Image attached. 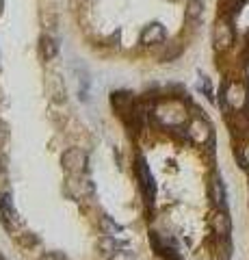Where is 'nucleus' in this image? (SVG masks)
Segmentation results:
<instances>
[{
    "mask_svg": "<svg viewBox=\"0 0 249 260\" xmlns=\"http://www.w3.org/2000/svg\"><path fill=\"white\" fill-rule=\"evenodd\" d=\"M210 198L215 202L217 210H226L228 208V193H226V184H223L221 176L215 174L210 180Z\"/></svg>",
    "mask_w": 249,
    "mask_h": 260,
    "instance_id": "nucleus-9",
    "label": "nucleus"
},
{
    "mask_svg": "<svg viewBox=\"0 0 249 260\" xmlns=\"http://www.w3.org/2000/svg\"><path fill=\"white\" fill-rule=\"evenodd\" d=\"M106 260H136V254H134L132 249L124 247V249H117L111 256H106Z\"/></svg>",
    "mask_w": 249,
    "mask_h": 260,
    "instance_id": "nucleus-15",
    "label": "nucleus"
},
{
    "mask_svg": "<svg viewBox=\"0 0 249 260\" xmlns=\"http://www.w3.org/2000/svg\"><path fill=\"white\" fill-rule=\"evenodd\" d=\"M167 37V30L160 22H150L146 28L141 30V44L143 46H158L163 44Z\"/></svg>",
    "mask_w": 249,
    "mask_h": 260,
    "instance_id": "nucleus-7",
    "label": "nucleus"
},
{
    "mask_svg": "<svg viewBox=\"0 0 249 260\" xmlns=\"http://www.w3.org/2000/svg\"><path fill=\"white\" fill-rule=\"evenodd\" d=\"M212 228H215L217 237L228 241L230 230H232V223H230V217H228L226 210H217V213H215V217H212Z\"/></svg>",
    "mask_w": 249,
    "mask_h": 260,
    "instance_id": "nucleus-10",
    "label": "nucleus"
},
{
    "mask_svg": "<svg viewBox=\"0 0 249 260\" xmlns=\"http://www.w3.org/2000/svg\"><path fill=\"white\" fill-rule=\"evenodd\" d=\"M156 117L160 124L169 128H178V126H184V121H187V109L178 100H167L160 107H156Z\"/></svg>",
    "mask_w": 249,
    "mask_h": 260,
    "instance_id": "nucleus-1",
    "label": "nucleus"
},
{
    "mask_svg": "<svg viewBox=\"0 0 249 260\" xmlns=\"http://www.w3.org/2000/svg\"><path fill=\"white\" fill-rule=\"evenodd\" d=\"M0 260H5V258H3V256H0Z\"/></svg>",
    "mask_w": 249,
    "mask_h": 260,
    "instance_id": "nucleus-21",
    "label": "nucleus"
},
{
    "mask_svg": "<svg viewBox=\"0 0 249 260\" xmlns=\"http://www.w3.org/2000/svg\"><path fill=\"white\" fill-rule=\"evenodd\" d=\"M7 135H9V130H7V124H5L3 119H0V145L7 141Z\"/></svg>",
    "mask_w": 249,
    "mask_h": 260,
    "instance_id": "nucleus-18",
    "label": "nucleus"
},
{
    "mask_svg": "<svg viewBox=\"0 0 249 260\" xmlns=\"http://www.w3.org/2000/svg\"><path fill=\"white\" fill-rule=\"evenodd\" d=\"M39 260H67V258L59 254V251H46L44 256H39Z\"/></svg>",
    "mask_w": 249,
    "mask_h": 260,
    "instance_id": "nucleus-17",
    "label": "nucleus"
},
{
    "mask_svg": "<svg viewBox=\"0 0 249 260\" xmlns=\"http://www.w3.org/2000/svg\"><path fill=\"white\" fill-rule=\"evenodd\" d=\"M39 50H42L44 61L57 59V54H59V44H57V39L50 37V35H44L42 39H39Z\"/></svg>",
    "mask_w": 249,
    "mask_h": 260,
    "instance_id": "nucleus-11",
    "label": "nucleus"
},
{
    "mask_svg": "<svg viewBox=\"0 0 249 260\" xmlns=\"http://www.w3.org/2000/svg\"><path fill=\"white\" fill-rule=\"evenodd\" d=\"M98 247H100V251L104 256H111L113 251L128 247V241L126 239H117V237H102L100 243H98Z\"/></svg>",
    "mask_w": 249,
    "mask_h": 260,
    "instance_id": "nucleus-12",
    "label": "nucleus"
},
{
    "mask_svg": "<svg viewBox=\"0 0 249 260\" xmlns=\"http://www.w3.org/2000/svg\"><path fill=\"white\" fill-rule=\"evenodd\" d=\"M0 221H3V225L9 232H15L22 225V219H20L18 210H15V206H13L9 193H0Z\"/></svg>",
    "mask_w": 249,
    "mask_h": 260,
    "instance_id": "nucleus-5",
    "label": "nucleus"
},
{
    "mask_svg": "<svg viewBox=\"0 0 249 260\" xmlns=\"http://www.w3.org/2000/svg\"><path fill=\"white\" fill-rule=\"evenodd\" d=\"M3 7H5V0H0V13H3Z\"/></svg>",
    "mask_w": 249,
    "mask_h": 260,
    "instance_id": "nucleus-20",
    "label": "nucleus"
},
{
    "mask_svg": "<svg viewBox=\"0 0 249 260\" xmlns=\"http://www.w3.org/2000/svg\"><path fill=\"white\" fill-rule=\"evenodd\" d=\"M234 46V26H232L230 18H219L215 24V48L219 52H226Z\"/></svg>",
    "mask_w": 249,
    "mask_h": 260,
    "instance_id": "nucleus-4",
    "label": "nucleus"
},
{
    "mask_svg": "<svg viewBox=\"0 0 249 260\" xmlns=\"http://www.w3.org/2000/svg\"><path fill=\"white\" fill-rule=\"evenodd\" d=\"M61 167L65 169L69 176H83L87 172V154L80 148H69L63 152Z\"/></svg>",
    "mask_w": 249,
    "mask_h": 260,
    "instance_id": "nucleus-3",
    "label": "nucleus"
},
{
    "mask_svg": "<svg viewBox=\"0 0 249 260\" xmlns=\"http://www.w3.org/2000/svg\"><path fill=\"white\" fill-rule=\"evenodd\" d=\"M243 162L249 167V145H245V148H243Z\"/></svg>",
    "mask_w": 249,
    "mask_h": 260,
    "instance_id": "nucleus-19",
    "label": "nucleus"
},
{
    "mask_svg": "<svg viewBox=\"0 0 249 260\" xmlns=\"http://www.w3.org/2000/svg\"><path fill=\"white\" fill-rule=\"evenodd\" d=\"M136 178H139V184H141V191L146 195V202L148 204H154V198H156V182H154V176L150 172V165L143 156H136Z\"/></svg>",
    "mask_w": 249,
    "mask_h": 260,
    "instance_id": "nucleus-2",
    "label": "nucleus"
},
{
    "mask_svg": "<svg viewBox=\"0 0 249 260\" xmlns=\"http://www.w3.org/2000/svg\"><path fill=\"white\" fill-rule=\"evenodd\" d=\"M187 135L195 145H206L212 141V128L204 117H193L187 126Z\"/></svg>",
    "mask_w": 249,
    "mask_h": 260,
    "instance_id": "nucleus-6",
    "label": "nucleus"
},
{
    "mask_svg": "<svg viewBox=\"0 0 249 260\" xmlns=\"http://www.w3.org/2000/svg\"><path fill=\"white\" fill-rule=\"evenodd\" d=\"M226 100L232 109H236V111H243L245 109V104L249 100V95H247V89L240 85V83H232L228 87V91H226Z\"/></svg>",
    "mask_w": 249,
    "mask_h": 260,
    "instance_id": "nucleus-8",
    "label": "nucleus"
},
{
    "mask_svg": "<svg viewBox=\"0 0 249 260\" xmlns=\"http://www.w3.org/2000/svg\"><path fill=\"white\" fill-rule=\"evenodd\" d=\"M199 89H204V95L210 102L215 100V98H212V87H210V80H208V76H202V80H199Z\"/></svg>",
    "mask_w": 249,
    "mask_h": 260,
    "instance_id": "nucleus-16",
    "label": "nucleus"
},
{
    "mask_svg": "<svg viewBox=\"0 0 249 260\" xmlns=\"http://www.w3.org/2000/svg\"><path fill=\"white\" fill-rule=\"evenodd\" d=\"M204 13V0H189L187 3V18L189 20H199Z\"/></svg>",
    "mask_w": 249,
    "mask_h": 260,
    "instance_id": "nucleus-14",
    "label": "nucleus"
},
{
    "mask_svg": "<svg viewBox=\"0 0 249 260\" xmlns=\"http://www.w3.org/2000/svg\"><path fill=\"white\" fill-rule=\"evenodd\" d=\"M100 225H102V232H104V237H117L119 232H124V225H119V223H115L111 217H106L104 215L102 219H100Z\"/></svg>",
    "mask_w": 249,
    "mask_h": 260,
    "instance_id": "nucleus-13",
    "label": "nucleus"
}]
</instances>
